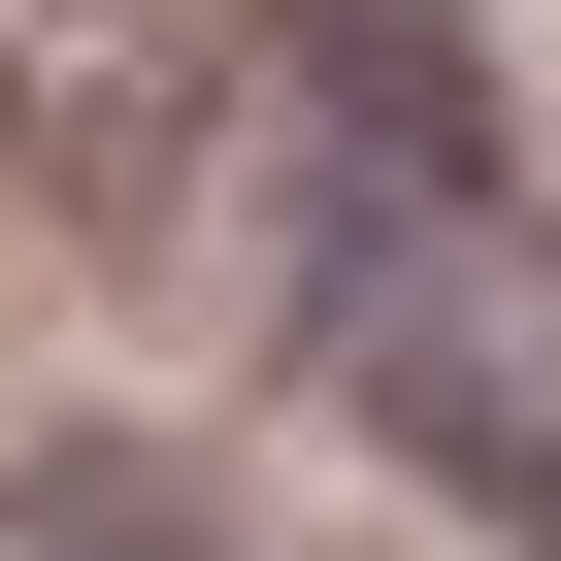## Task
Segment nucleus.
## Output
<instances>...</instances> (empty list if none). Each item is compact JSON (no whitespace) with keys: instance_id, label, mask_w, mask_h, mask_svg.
<instances>
[{"instance_id":"2","label":"nucleus","mask_w":561,"mask_h":561,"mask_svg":"<svg viewBox=\"0 0 561 561\" xmlns=\"http://www.w3.org/2000/svg\"><path fill=\"white\" fill-rule=\"evenodd\" d=\"M0 561H231V528H198L165 462H100V430H67V462H0Z\"/></svg>"},{"instance_id":"1","label":"nucleus","mask_w":561,"mask_h":561,"mask_svg":"<svg viewBox=\"0 0 561 561\" xmlns=\"http://www.w3.org/2000/svg\"><path fill=\"white\" fill-rule=\"evenodd\" d=\"M0 133H34V198H198L231 165V34L198 0H0Z\"/></svg>"}]
</instances>
